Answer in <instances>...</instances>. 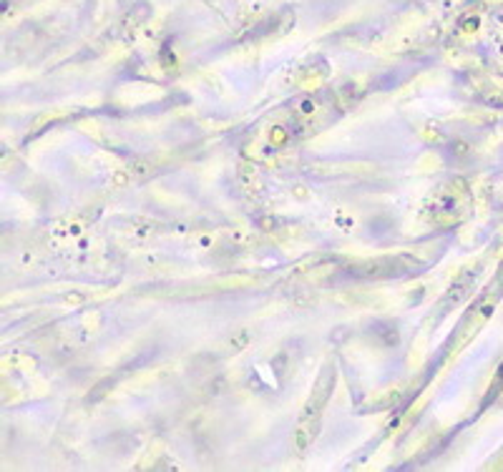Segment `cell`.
I'll return each instance as SVG.
<instances>
[{
  "label": "cell",
  "instance_id": "1",
  "mask_svg": "<svg viewBox=\"0 0 503 472\" xmlns=\"http://www.w3.org/2000/svg\"><path fill=\"white\" fill-rule=\"evenodd\" d=\"M332 387H335V369H332V367H325V372L320 374V379H317V384H315V389H312V397L307 400V405H304V410H302V420H317V417H320V412H322L327 397L332 395Z\"/></svg>",
  "mask_w": 503,
  "mask_h": 472
},
{
  "label": "cell",
  "instance_id": "2",
  "mask_svg": "<svg viewBox=\"0 0 503 472\" xmlns=\"http://www.w3.org/2000/svg\"><path fill=\"white\" fill-rule=\"evenodd\" d=\"M315 432H317V420H304L297 430H294V435H292V445H294V452L297 455H304L307 450H309V445H312V440H315Z\"/></svg>",
  "mask_w": 503,
  "mask_h": 472
},
{
  "label": "cell",
  "instance_id": "3",
  "mask_svg": "<svg viewBox=\"0 0 503 472\" xmlns=\"http://www.w3.org/2000/svg\"><path fill=\"white\" fill-rule=\"evenodd\" d=\"M471 286H473V274H471V271L463 274V276H458V279L451 284L448 294H446V306H456V304H461V301L468 296Z\"/></svg>",
  "mask_w": 503,
  "mask_h": 472
},
{
  "label": "cell",
  "instance_id": "4",
  "mask_svg": "<svg viewBox=\"0 0 503 472\" xmlns=\"http://www.w3.org/2000/svg\"><path fill=\"white\" fill-rule=\"evenodd\" d=\"M154 171V166L149 164V161H134L131 166H129V174L134 176V179H144V176H149Z\"/></svg>",
  "mask_w": 503,
  "mask_h": 472
},
{
  "label": "cell",
  "instance_id": "5",
  "mask_svg": "<svg viewBox=\"0 0 503 472\" xmlns=\"http://www.w3.org/2000/svg\"><path fill=\"white\" fill-rule=\"evenodd\" d=\"M131 181V174H126V171H118V174H113V179H111V186L113 189H121V186H126Z\"/></svg>",
  "mask_w": 503,
  "mask_h": 472
},
{
  "label": "cell",
  "instance_id": "6",
  "mask_svg": "<svg viewBox=\"0 0 503 472\" xmlns=\"http://www.w3.org/2000/svg\"><path fill=\"white\" fill-rule=\"evenodd\" d=\"M247 342H249V332H247V329H242V332H237V334L232 337V347H234V349H242Z\"/></svg>",
  "mask_w": 503,
  "mask_h": 472
},
{
  "label": "cell",
  "instance_id": "7",
  "mask_svg": "<svg viewBox=\"0 0 503 472\" xmlns=\"http://www.w3.org/2000/svg\"><path fill=\"white\" fill-rule=\"evenodd\" d=\"M269 138H272V143H282V141H287V133H284V128H274Z\"/></svg>",
  "mask_w": 503,
  "mask_h": 472
},
{
  "label": "cell",
  "instance_id": "8",
  "mask_svg": "<svg viewBox=\"0 0 503 472\" xmlns=\"http://www.w3.org/2000/svg\"><path fill=\"white\" fill-rule=\"evenodd\" d=\"M299 111H302V116H307V113H312V111H315V103H312V101H304Z\"/></svg>",
  "mask_w": 503,
  "mask_h": 472
}]
</instances>
